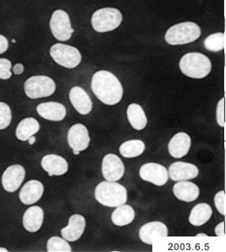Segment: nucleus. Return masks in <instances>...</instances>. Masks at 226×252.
Masks as SVG:
<instances>
[{"mask_svg": "<svg viewBox=\"0 0 226 252\" xmlns=\"http://www.w3.org/2000/svg\"><path fill=\"white\" fill-rule=\"evenodd\" d=\"M92 90L97 98L106 105H116L121 102L124 89L120 80L111 72L101 70L92 79Z\"/></svg>", "mask_w": 226, "mask_h": 252, "instance_id": "obj_1", "label": "nucleus"}, {"mask_svg": "<svg viewBox=\"0 0 226 252\" xmlns=\"http://www.w3.org/2000/svg\"><path fill=\"white\" fill-rule=\"evenodd\" d=\"M97 202L109 208H117L128 202V190L117 182H102L96 189Z\"/></svg>", "mask_w": 226, "mask_h": 252, "instance_id": "obj_2", "label": "nucleus"}, {"mask_svg": "<svg viewBox=\"0 0 226 252\" xmlns=\"http://www.w3.org/2000/svg\"><path fill=\"white\" fill-rule=\"evenodd\" d=\"M180 69L183 74L193 79H203L212 70V63L208 57L200 53L185 55L180 62Z\"/></svg>", "mask_w": 226, "mask_h": 252, "instance_id": "obj_3", "label": "nucleus"}, {"mask_svg": "<svg viewBox=\"0 0 226 252\" xmlns=\"http://www.w3.org/2000/svg\"><path fill=\"white\" fill-rule=\"evenodd\" d=\"M200 35L201 30L197 24L186 22L171 27L165 34V40L173 46L185 45L196 41Z\"/></svg>", "mask_w": 226, "mask_h": 252, "instance_id": "obj_4", "label": "nucleus"}, {"mask_svg": "<svg viewBox=\"0 0 226 252\" xmlns=\"http://www.w3.org/2000/svg\"><path fill=\"white\" fill-rule=\"evenodd\" d=\"M123 21V15L116 8H103L94 13L92 25L97 32H112L120 27Z\"/></svg>", "mask_w": 226, "mask_h": 252, "instance_id": "obj_5", "label": "nucleus"}, {"mask_svg": "<svg viewBox=\"0 0 226 252\" xmlns=\"http://www.w3.org/2000/svg\"><path fill=\"white\" fill-rule=\"evenodd\" d=\"M25 92L32 99L49 97L56 92V83L48 76H33L26 81Z\"/></svg>", "mask_w": 226, "mask_h": 252, "instance_id": "obj_6", "label": "nucleus"}, {"mask_svg": "<svg viewBox=\"0 0 226 252\" xmlns=\"http://www.w3.org/2000/svg\"><path fill=\"white\" fill-rule=\"evenodd\" d=\"M50 55L55 63L69 69L77 67L82 62V56L79 50L65 44H55L52 46Z\"/></svg>", "mask_w": 226, "mask_h": 252, "instance_id": "obj_7", "label": "nucleus"}, {"mask_svg": "<svg viewBox=\"0 0 226 252\" xmlns=\"http://www.w3.org/2000/svg\"><path fill=\"white\" fill-rule=\"evenodd\" d=\"M50 28L55 38L60 41L69 40L74 32L71 27L70 18L64 10L54 12L50 21Z\"/></svg>", "mask_w": 226, "mask_h": 252, "instance_id": "obj_8", "label": "nucleus"}, {"mask_svg": "<svg viewBox=\"0 0 226 252\" xmlns=\"http://www.w3.org/2000/svg\"><path fill=\"white\" fill-rule=\"evenodd\" d=\"M140 177L143 181L149 182L155 186L162 187L169 180L168 170L159 163H146L140 168Z\"/></svg>", "mask_w": 226, "mask_h": 252, "instance_id": "obj_9", "label": "nucleus"}, {"mask_svg": "<svg viewBox=\"0 0 226 252\" xmlns=\"http://www.w3.org/2000/svg\"><path fill=\"white\" fill-rule=\"evenodd\" d=\"M102 175L106 181L118 182L125 175V165L116 155L109 154L102 160Z\"/></svg>", "mask_w": 226, "mask_h": 252, "instance_id": "obj_10", "label": "nucleus"}, {"mask_svg": "<svg viewBox=\"0 0 226 252\" xmlns=\"http://www.w3.org/2000/svg\"><path fill=\"white\" fill-rule=\"evenodd\" d=\"M67 142L73 151H78L80 153L86 151L91 143L88 128L81 124L74 125L68 131Z\"/></svg>", "mask_w": 226, "mask_h": 252, "instance_id": "obj_11", "label": "nucleus"}, {"mask_svg": "<svg viewBox=\"0 0 226 252\" xmlns=\"http://www.w3.org/2000/svg\"><path fill=\"white\" fill-rule=\"evenodd\" d=\"M26 178V170L22 165L9 166L2 175V187L7 192H15Z\"/></svg>", "mask_w": 226, "mask_h": 252, "instance_id": "obj_12", "label": "nucleus"}, {"mask_svg": "<svg viewBox=\"0 0 226 252\" xmlns=\"http://www.w3.org/2000/svg\"><path fill=\"white\" fill-rule=\"evenodd\" d=\"M139 237L143 243L152 246L157 239L168 237V228L160 221L149 222L140 228Z\"/></svg>", "mask_w": 226, "mask_h": 252, "instance_id": "obj_13", "label": "nucleus"}, {"mask_svg": "<svg viewBox=\"0 0 226 252\" xmlns=\"http://www.w3.org/2000/svg\"><path fill=\"white\" fill-rule=\"evenodd\" d=\"M198 175V168L194 164L187 162H174L168 170V176L174 182L190 181L197 178Z\"/></svg>", "mask_w": 226, "mask_h": 252, "instance_id": "obj_14", "label": "nucleus"}, {"mask_svg": "<svg viewBox=\"0 0 226 252\" xmlns=\"http://www.w3.org/2000/svg\"><path fill=\"white\" fill-rule=\"evenodd\" d=\"M192 147V139L189 134L179 132L172 137L168 144V152L171 157L182 158L186 157Z\"/></svg>", "mask_w": 226, "mask_h": 252, "instance_id": "obj_15", "label": "nucleus"}, {"mask_svg": "<svg viewBox=\"0 0 226 252\" xmlns=\"http://www.w3.org/2000/svg\"><path fill=\"white\" fill-rule=\"evenodd\" d=\"M70 101L75 110L81 115H89L93 110L91 97L81 87H74L69 94Z\"/></svg>", "mask_w": 226, "mask_h": 252, "instance_id": "obj_16", "label": "nucleus"}, {"mask_svg": "<svg viewBox=\"0 0 226 252\" xmlns=\"http://www.w3.org/2000/svg\"><path fill=\"white\" fill-rule=\"evenodd\" d=\"M86 229V220L81 215H73L70 217L68 225L62 229L63 238L68 242L78 241Z\"/></svg>", "mask_w": 226, "mask_h": 252, "instance_id": "obj_17", "label": "nucleus"}, {"mask_svg": "<svg viewBox=\"0 0 226 252\" xmlns=\"http://www.w3.org/2000/svg\"><path fill=\"white\" fill-rule=\"evenodd\" d=\"M37 113L45 120L52 122H62L66 117L65 105L58 102H47L37 106Z\"/></svg>", "mask_w": 226, "mask_h": 252, "instance_id": "obj_18", "label": "nucleus"}, {"mask_svg": "<svg viewBox=\"0 0 226 252\" xmlns=\"http://www.w3.org/2000/svg\"><path fill=\"white\" fill-rule=\"evenodd\" d=\"M42 168L49 176H63L68 171V163L65 158L57 155H47L42 158Z\"/></svg>", "mask_w": 226, "mask_h": 252, "instance_id": "obj_19", "label": "nucleus"}, {"mask_svg": "<svg viewBox=\"0 0 226 252\" xmlns=\"http://www.w3.org/2000/svg\"><path fill=\"white\" fill-rule=\"evenodd\" d=\"M44 193V186L39 181L28 182L20 191V200L25 205H33L38 202Z\"/></svg>", "mask_w": 226, "mask_h": 252, "instance_id": "obj_20", "label": "nucleus"}, {"mask_svg": "<svg viewBox=\"0 0 226 252\" xmlns=\"http://www.w3.org/2000/svg\"><path fill=\"white\" fill-rule=\"evenodd\" d=\"M174 195L181 201L191 203L195 201L200 194V189L194 183L190 181H181L173 188Z\"/></svg>", "mask_w": 226, "mask_h": 252, "instance_id": "obj_21", "label": "nucleus"}, {"mask_svg": "<svg viewBox=\"0 0 226 252\" xmlns=\"http://www.w3.org/2000/svg\"><path fill=\"white\" fill-rule=\"evenodd\" d=\"M44 220V212L38 206L28 209L23 218V224L27 231L35 233L40 230Z\"/></svg>", "mask_w": 226, "mask_h": 252, "instance_id": "obj_22", "label": "nucleus"}, {"mask_svg": "<svg viewBox=\"0 0 226 252\" xmlns=\"http://www.w3.org/2000/svg\"><path fill=\"white\" fill-rule=\"evenodd\" d=\"M213 215V210L209 204L201 203L194 206L190 215L189 220L194 226H201L210 220Z\"/></svg>", "mask_w": 226, "mask_h": 252, "instance_id": "obj_23", "label": "nucleus"}, {"mask_svg": "<svg viewBox=\"0 0 226 252\" xmlns=\"http://www.w3.org/2000/svg\"><path fill=\"white\" fill-rule=\"evenodd\" d=\"M128 119L131 126L136 130H143L148 124L145 111L139 104L132 103L128 108Z\"/></svg>", "mask_w": 226, "mask_h": 252, "instance_id": "obj_24", "label": "nucleus"}, {"mask_svg": "<svg viewBox=\"0 0 226 252\" xmlns=\"http://www.w3.org/2000/svg\"><path fill=\"white\" fill-rule=\"evenodd\" d=\"M40 129V125L34 118H27L23 120L16 129V136L20 141H29Z\"/></svg>", "mask_w": 226, "mask_h": 252, "instance_id": "obj_25", "label": "nucleus"}, {"mask_svg": "<svg viewBox=\"0 0 226 252\" xmlns=\"http://www.w3.org/2000/svg\"><path fill=\"white\" fill-rule=\"evenodd\" d=\"M112 221L116 226L122 227L129 225L135 219V211L129 205H122L117 207V209L112 214Z\"/></svg>", "mask_w": 226, "mask_h": 252, "instance_id": "obj_26", "label": "nucleus"}, {"mask_svg": "<svg viewBox=\"0 0 226 252\" xmlns=\"http://www.w3.org/2000/svg\"><path fill=\"white\" fill-rule=\"evenodd\" d=\"M145 149H146V146L143 141L130 140L121 145L120 153L124 158H138L145 152Z\"/></svg>", "mask_w": 226, "mask_h": 252, "instance_id": "obj_27", "label": "nucleus"}, {"mask_svg": "<svg viewBox=\"0 0 226 252\" xmlns=\"http://www.w3.org/2000/svg\"><path fill=\"white\" fill-rule=\"evenodd\" d=\"M206 50L210 52H221L226 47V35L224 32H218L208 36L204 41Z\"/></svg>", "mask_w": 226, "mask_h": 252, "instance_id": "obj_28", "label": "nucleus"}, {"mask_svg": "<svg viewBox=\"0 0 226 252\" xmlns=\"http://www.w3.org/2000/svg\"><path fill=\"white\" fill-rule=\"evenodd\" d=\"M48 252H71L72 249L68 242L60 237H52L47 243Z\"/></svg>", "mask_w": 226, "mask_h": 252, "instance_id": "obj_29", "label": "nucleus"}, {"mask_svg": "<svg viewBox=\"0 0 226 252\" xmlns=\"http://www.w3.org/2000/svg\"><path fill=\"white\" fill-rule=\"evenodd\" d=\"M12 121V112L8 104L0 102V130L10 126Z\"/></svg>", "mask_w": 226, "mask_h": 252, "instance_id": "obj_30", "label": "nucleus"}, {"mask_svg": "<svg viewBox=\"0 0 226 252\" xmlns=\"http://www.w3.org/2000/svg\"><path fill=\"white\" fill-rule=\"evenodd\" d=\"M215 206L219 213L223 216L226 215V192L225 191H220L216 194L215 196Z\"/></svg>", "mask_w": 226, "mask_h": 252, "instance_id": "obj_31", "label": "nucleus"}, {"mask_svg": "<svg viewBox=\"0 0 226 252\" xmlns=\"http://www.w3.org/2000/svg\"><path fill=\"white\" fill-rule=\"evenodd\" d=\"M12 63L7 59H0V79L8 80L12 77Z\"/></svg>", "mask_w": 226, "mask_h": 252, "instance_id": "obj_32", "label": "nucleus"}, {"mask_svg": "<svg viewBox=\"0 0 226 252\" xmlns=\"http://www.w3.org/2000/svg\"><path fill=\"white\" fill-rule=\"evenodd\" d=\"M217 122L219 126L225 127L226 122H225V99L222 98L217 107Z\"/></svg>", "mask_w": 226, "mask_h": 252, "instance_id": "obj_33", "label": "nucleus"}, {"mask_svg": "<svg viewBox=\"0 0 226 252\" xmlns=\"http://www.w3.org/2000/svg\"><path fill=\"white\" fill-rule=\"evenodd\" d=\"M9 47V43H8V39L0 34V55L4 54Z\"/></svg>", "mask_w": 226, "mask_h": 252, "instance_id": "obj_34", "label": "nucleus"}, {"mask_svg": "<svg viewBox=\"0 0 226 252\" xmlns=\"http://www.w3.org/2000/svg\"><path fill=\"white\" fill-rule=\"evenodd\" d=\"M215 232H216L217 236H219V237H223V236H225V233H226V231H225V222L220 223V224L216 227Z\"/></svg>", "mask_w": 226, "mask_h": 252, "instance_id": "obj_35", "label": "nucleus"}, {"mask_svg": "<svg viewBox=\"0 0 226 252\" xmlns=\"http://www.w3.org/2000/svg\"><path fill=\"white\" fill-rule=\"evenodd\" d=\"M24 70H25V67H24V65H23L22 63H17V64L13 67V72H14V74H16V75H21V74L24 72Z\"/></svg>", "mask_w": 226, "mask_h": 252, "instance_id": "obj_36", "label": "nucleus"}, {"mask_svg": "<svg viewBox=\"0 0 226 252\" xmlns=\"http://www.w3.org/2000/svg\"><path fill=\"white\" fill-rule=\"evenodd\" d=\"M29 140H30V144H31V145H32L33 143L35 142V138H34L33 136L32 137H31Z\"/></svg>", "mask_w": 226, "mask_h": 252, "instance_id": "obj_37", "label": "nucleus"}, {"mask_svg": "<svg viewBox=\"0 0 226 252\" xmlns=\"http://www.w3.org/2000/svg\"><path fill=\"white\" fill-rule=\"evenodd\" d=\"M196 237H208V235H206V234H198Z\"/></svg>", "mask_w": 226, "mask_h": 252, "instance_id": "obj_38", "label": "nucleus"}, {"mask_svg": "<svg viewBox=\"0 0 226 252\" xmlns=\"http://www.w3.org/2000/svg\"><path fill=\"white\" fill-rule=\"evenodd\" d=\"M0 252H8V251L6 249H3V248H0Z\"/></svg>", "mask_w": 226, "mask_h": 252, "instance_id": "obj_39", "label": "nucleus"}, {"mask_svg": "<svg viewBox=\"0 0 226 252\" xmlns=\"http://www.w3.org/2000/svg\"><path fill=\"white\" fill-rule=\"evenodd\" d=\"M73 154L76 155V156H78V155L80 154V152H78V151H73Z\"/></svg>", "mask_w": 226, "mask_h": 252, "instance_id": "obj_40", "label": "nucleus"}]
</instances>
